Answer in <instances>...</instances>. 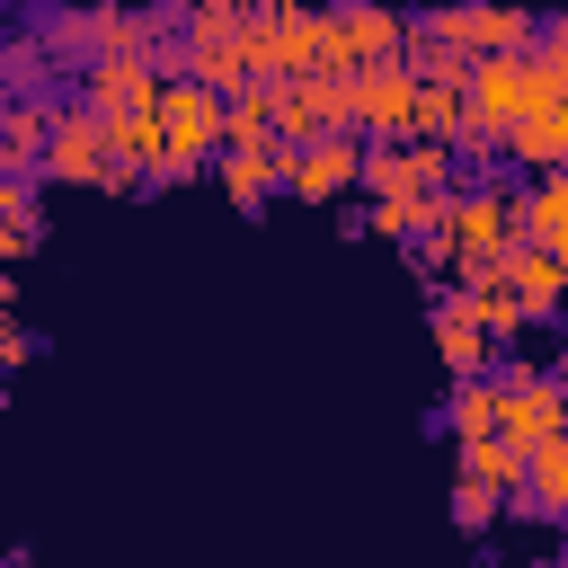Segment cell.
<instances>
[{"label": "cell", "instance_id": "7a4b0ae2", "mask_svg": "<svg viewBox=\"0 0 568 568\" xmlns=\"http://www.w3.org/2000/svg\"><path fill=\"white\" fill-rule=\"evenodd\" d=\"M417 98H426V80L408 62H373L346 80V124L364 142H417Z\"/></svg>", "mask_w": 568, "mask_h": 568}, {"label": "cell", "instance_id": "e0dca14e", "mask_svg": "<svg viewBox=\"0 0 568 568\" xmlns=\"http://www.w3.org/2000/svg\"><path fill=\"white\" fill-rule=\"evenodd\" d=\"M0 71H9V98H53V71H62V62H53L44 36H9V44H0Z\"/></svg>", "mask_w": 568, "mask_h": 568}, {"label": "cell", "instance_id": "7402d4cb", "mask_svg": "<svg viewBox=\"0 0 568 568\" xmlns=\"http://www.w3.org/2000/svg\"><path fill=\"white\" fill-rule=\"evenodd\" d=\"M0 222H36V178H9L0 169Z\"/></svg>", "mask_w": 568, "mask_h": 568}, {"label": "cell", "instance_id": "277c9868", "mask_svg": "<svg viewBox=\"0 0 568 568\" xmlns=\"http://www.w3.org/2000/svg\"><path fill=\"white\" fill-rule=\"evenodd\" d=\"M160 89H169V71L151 62V53H106V62H89L80 71V98L115 124V115H160Z\"/></svg>", "mask_w": 568, "mask_h": 568}, {"label": "cell", "instance_id": "5b68a950", "mask_svg": "<svg viewBox=\"0 0 568 568\" xmlns=\"http://www.w3.org/2000/svg\"><path fill=\"white\" fill-rule=\"evenodd\" d=\"M106 160H115V151H106V115L62 89V124H53L44 178H62V186H106Z\"/></svg>", "mask_w": 568, "mask_h": 568}, {"label": "cell", "instance_id": "83f0119b", "mask_svg": "<svg viewBox=\"0 0 568 568\" xmlns=\"http://www.w3.org/2000/svg\"><path fill=\"white\" fill-rule=\"evenodd\" d=\"M559 178H568V169H559Z\"/></svg>", "mask_w": 568, "mask_h": 568}, {"label": "cell", "instance_id": "30bf717a", "mask_svg": "<svg viewBox=\"0 0 568 568\" xmlns=\"http://www.w3.org/2000/svg\"><path fill=\"white\" fill-rule=\"evenodd\" d=\"M453 293H462V302H470V320H479V328H488V337H497V346H506V337H524V328H532V311H524V302H515V284H506V266H462V284H453Z\"/></svg>", "mask_w": 568, "mask_h": 568}, {"label": "cell", "instance_id": "8992f818", "mask_svg": "<svg viewBox=\"0 0 568 568\" xmlns=\"http://www.w3.org/2000/svg\"><path fill=\"white\" fill-rule=\"evenodd\" d=\"M293 160H302V151H293L284 133H275V142H231V151L213 160V178H222V195H231L240 213H257L266 195H293Z\"/></svg>", "mask_w": 568, "mask_h": 568}, {"label": "cell", "instance_id": "6da1fadb", "mask_svg": "<svg viewBox=\"0 0 568 568\" xmlns=\"http://www.w3.org/2000/svg\"><path fill=\"white\" fill-rule=\"evenodd\" d=\"M453 248L462 266H506L524 248V195L515 186H453Z\"/></svg>", "mask_w": 568, "mask_h": 568}, {"label": "cell", "instance_id": "5bb4252c", "mask_svg": "<svg viewBox=\"0 0 568 568\" xmlns=\"http://www.w3.org/2000/svg\"><path fill=\"white\" fill-rule=\"evenodd\" d=\"M444 426L462 435V444H479V435H506V382L488 373V382H453V399H444Z\"/></svg>", "mask_w": 568, "mask_h": 568}, {"label": "cell", "instance_id": "44dd1931", "mask_svg": "<svg viewBox=\"0 0 568 568\" xmlns=\"http://www.w3.org/2000/svg\"><path fill=\"white\" fill-rule=\"evenodd\" d=\"M488 515H497V497L462 479V488H453V524H462V532H488Z\"/></svg>", "mask_w": 568, "mask_h": 568}, {"label": "cell", "instance_id": "603a6c76", "mask_svg": "<svg viewBox=\"0 0 568 568\" xmlns=\"http://www.w3.org/2000/svg\"><path fill=\"white\" fill-rule=\"evenodd\" d=\"M27 248H36V222H0V257H9V266H18V257H27Z\"/></svg>", "mask_w": 568, "mask_h": 568}, {"label": "cell", "instance_id": "2e32d148", "mask_svg": "<svg viewBox=\"0 0 568 568\" xmlns=\"http://www.w3.org/2000/svg\"><path fill=\"white\" fill-rule=\"evenodd\" d=\"M266 18H275V71L284 80L320 71V9H266Z\"/></svg>", "mask_w": 568, "mask_h": 568}, {"label": "cell", "instance_id": "4fadbf2b", "mask_svg": "<svg viewBox=\"0 0 568 568\" xmlns=\"http://www.w3.org/2000/svg\"><path fill=\"white\" fill-rule=\"evenodd\" d=\"M506 160H524L532 178H559V169H568V106H532V115L506 133Z\"/></svg>", "mask_w": 568, "mask_h": 568}, {"label": "cell", "instance_id": "3957f363", "mask_svg": "<svg viewBox=\"0 0 568 568\" xmlns=\"http://www.w3.org/2000/svg\"><path fill=\"white\" fill-rule=\"evenodd\" d=\"M275 89V133L302 151V142H328V133H355L346 124V80L328 71H302V80H266Z\"/></svg>", "mask_w": 568, "mask_h": 568}, {"label": "cell", "instance_id": "ba28073f", "mask_svg": "<svg viewBox=\"0 0 568 568\" xmlns=\"http://www.w3.org/2000/svg\"><path fill=\"white\" fill-rule=\"evenodd\" d=\"M426 328H435V355H444V373H453V382H488L497 337L470 320V302H462V293H435V302H426Z\"/></svg>", "mask_w": 568, "mask_h": 568}, {"label": "cell", "instance_id": "52a82bcc", "mask_svg": "<svg viewBox=\"0 0 568 568\" xmlns=\"http://www.w3.org/2000/svg\"><path fill=\"white\" fill-rule=\"evenodd\" d=\"M497 382H506V444L541 453V444L568 435V390L550 373H497Z\"/></svg>", "mask_w": 568, "mask_h": 568}, {"label": "cell", "instance_id": "cb8c5ba5", "mask_svg": "<svg viewBox=\"0 0 568 568\" xmlns=\"http://www.w3.org/2000/svg\"><path fill=\"white\" fill-rule=\"evenodd\" d=\"M27 355H36V337H27L18 320H0V364H27Z\"/></svg>", "mask_w": 568, "mask_h": 568}, {"label": "cell", "instance_id": "d4e9b609", "mask_svg": "<svg viewBox=\"0 0 568 568\" xmlns=\"http://www.w3.org/2000/svg\"><path fill=\"white\" fill-rule=\"evenodd\" d=\"M541 53H550V62H559V71H568V9H559V18H550V27H541Z\"/></svg>", "mask_w": 568, "mask_h": 568}, {"label": "cell", "instance_id": "9c48e42d", "mask_svg": "<svg viewBox=\"0 0 568 568\" xmlns=\"http://www.w3.org/2000/svg\"><path fill=\"white\" fill-rule=\"evenodd\" d=\"M346 186H364V133L302 142V160H293V195H302V204H337Z\"/></svg>", "mask_w": 568, "mask_h": 568}, {"label": "cell", "instance_id": "d6986e66", "mask_svg": "<svg viewBox=\"0 0 568 568\" xmlns=\"http://www.w3.org/2000/svg\"><path fill=\"white\" fill-rule=\"evenodd\" d=\"M524 506L568 515V444H541V453H532V488H524Z\"/></svg>", "mask_w": 568, "mask_h": 568}, {"label": "cell", "instance_id": "8fae6325", "mask_svg": "<svg viewBox=\"0 0 568 568\" xmlns=\"http://www.w3.org/2000/svg\"><path fill=\"white\" fill-rule=\"evenodd\" d=\"M462 479L488 488V497H524L532 488V453L506 444V435H479V444H462Z\"/></svg>", "mask_w": 568, "mask_h": 568}, {"label": "cell", "instance_id": "4316f807", "mask_svg": "<svg viewBox=\"0 0 568 568\" xmlns=\"http://www.w3.org/2000/svg\"><path fill=\"white\" fill-rule=\"evenodd\" d=\"M550 568H568V559H550Z\"/></svg>", "mask_w": 568, "mask_h": 568}, {"label": "cell", "instance_id": "ac0fdd59", "mask_svg": "<svg viewBox=\"0 0 568 568\" xmlns=\"http://www.w3.org/2000/svg\"><path fill=\"white\" fill-rule=\"evenodd\" d=\"M524 240L532 248H559L568 240V178H532L524 186Z\"/></svg>", "mask_w": 568, "mask_h": 568}, {"label": "cell", "instance_id": "9a60e30c", "mask_svg": "<svg viewBox=\"0 0 568 568\" xmlns=\"http://www.w3.org/2000/svg\"><path fill=\"white\" fill-rule=\"evenodd\" d=\"M541 27L550 18H532V9H470V53L488 62V53H541Z\"/></svg>", "mask_w": 568, "mask_h": 568}, {"label": "cell", "instance_id": "484cf974", "mask_svg": "<svg viewBox=\"0 0 568 568\" xmlns=\"http://www.w3.org/2000/svg\"><path fill=\"white\" fill-rule=\"evenodd\" d=\"M550 257H559V266H568V240H559V248H550Z\"/></svg>", "mask_w": 568, "mask_h": 568}, {"label": "cell", "instance_id": "ffe728a7", "mask_svg": "<svg viewBox=\"0 0 568 568\" xmlns=\"http://www.w3.org/2000/svg\"><path fill=\"white\" fill-rule=\"evenodd\" d=\"M231 142H275V89L231 98Z\"/></svg>", "mask_w": 568, "mask_h": 568}, {"label": "cell", "instance_id": "7c38bea8", "mask_svg": "<svg viewBox=\"0 0 568 568\" xmlns=\"http://www.w3.org/2000/svg\"><path fill=\"white\" fill-rule=\"evenodd\" d=\"M506 284H515V302H524L532 320H559V311H568V266H559L550 248H532V240L506 257Z\"/></svg>", "mask_w": 568, "mask_h": 568}]
</instances>
